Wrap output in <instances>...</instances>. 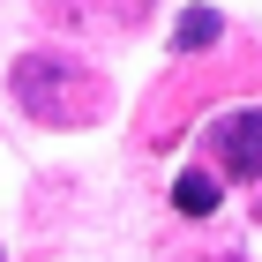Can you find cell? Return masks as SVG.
<instances>
[{"label":"cell","instance_id":"cell-1","mask_svg":"<svg viewBox=\"0 0 262 262\" xmlns=\"http://www.w3.org/2000/svg\"><path fill=\"white\" fill-rule=\"evenodd\" d=\"M8 98H15L38 127H75V120H98L105 82L90 75L75 53H53V45H38V53H23V60L8 68Z\"/></svg>","mask_w":262,"mask_h":262},{"label":"cell","instance_id":"cell-4","mask_svg":"<svg viewBox=\"0 0 262 262\" xmlns=\"http://www.w3.org/2000/svg\"><path fill=\"white\" fill-rule=\"evenodd\" d=\"M217 38H225L217 8H187V15L172 23V53H202V45H217Z\"/></svg>","mask_w":262,"mask_h":262},{"label":"cell","instance_id":"cell-2","mask_svg":"<svg viewBox=\"0 0 262 262\" xmlns=\"http://www.w3.org/2000/svg\"><path fill=\"white\" fill-rule=\"evenodd\" d=\"M210 165L232 180H262V105H240L210 127Z\"/></svg>","mask_w":262,"mask_h":262},{"label":"cell","instance_id":"cell-3","mask_svg":"<svg viewBox=\"0 0 262 262\" xmlns=\"http://www.w3.org/2000/svg\"><path fill=\"white\" fill-rule=\"evenodd\" d=\"M217 195H225L217 172H180V180H172V210H180V217H210Z\"/></svg>","mask_w":262,"mask_h":262}]
</instances>
